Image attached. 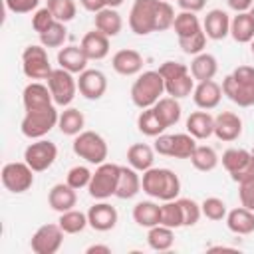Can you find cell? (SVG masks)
<instances>
[{
  "instance_id": "obj_1",
  "label": "cell",
  "mask_w": 254,
  "mask_h": 254,
  "mask_svg": "<svg viewBox=\"0 0 254 254\" xmlns=\"http://www.w3.org/2000/svg\"><path fill=\"white\" fill-rule=\"evenodd\" d=\"M141 189L151 198L161 202L175 200L181 194V179L175 171L165 167H151L141 175Z\"/></svg>"
},
{
  "instance_id": "obj_2",
  "label": "cell",
  "mask_w": 254,
  "mask_h": 254,
  "mask_svg": "<svg viewBox=\"0 0 254 254\" xmlns=\"http://www.w3.org/2000/svg\"><path fill=\"white\" fill-rule=\"evenodd\" d=\"M165 93V79L157 69H147L137 75L131 85V101L139 109L153 107Z\"/></svg>"
},
{
  "instance_id": "obj_3",
  "label": "cell",
  "mask_w": 254,
  "mask_h": 254,
  "mask_svg": "<svg viewBox=\"0 0 254 254\" xmlns=\"http://www.w3.org/2000/svg\"><path fill=\"white\" fill-rule=\"evenodd\" d=\"M71 149L73 153L83 159L85 163L89 165H101L107 161V155H109V147H107V141L97 133V131H81L79 135L73 137V143H71Z\"/></svg>"
},
{
  "instance_id": "obj_4",
  "label": "cell",
  "mask_w": 254,
  "mask_h": 254,
  "mask_svg": "<svg viewBox=\"0 0 254 254\" xmlns=\"http://www.w3.org/2000/svg\"><path fill=\"white\" fill-rule=\"evenodd\" d=\"M58 119H60V111L56 109V105L44 107V109H34V111H26L22 123H20V131L24 137L28 139H42L46 137L54 127H58Z\"/></svg>"
},
{
  "instance_id": "obj_5",
  "label": "cell",
  "mask_w": 254,
  "mask_h": 254,
  "mask_svg": "<svg viewBox=\"0 0 254 254\" xmlns=\"http://www.w3.org/2000/svg\"><path fill=\"white\" fill-rule=\"evenodd\" d=\"M119 171H121V165H115V163L105 161V163L97 165L93 175H91V181L87 185L89 196L95 200H107L109 196H115Z\"/></svg>"
},
{
  "instance_id": "obj_6",
  "label": "cell",
  "mask_w": 254,
  "mask_h": 254,
  "mask_svg": "<svg viewBox=\"0 0 254 254\" xmlns=\"http://www.w3.org/2000/svg\"><path fill=\"white\" fill-rule=\"evenodd\" d=\"M161 0H133L129 10V28L137 36H149L157 32V12Z\"/></svg>"
},
{
  "instance_id": "obj_7",
  "label": "cell",
  "mask_w": 254,
  "mask_h": 254,
  "mask_svg": "<svg viewBox=\"0 0 254 254\" xmlns=\"http://www.w3.org/2000/svg\"><path fill=\"white\" fill-rule=\"evenodd\" d=\"M50 91H52V97H54V103L60 105V107H67L75 95H77V77L75 73L64 69V67H54L52 73L48 75L46 79Z\"/></svg>"
},
{
  "instance_id": "obj_8",
  "label": "cell",
  "mask_w": 254,
  "mask_h": 254,
  "mask_svg": "<svg viewBox=\"0 0 254 254\" xmlns=\"http://www.w3.org/2000/svg\"><path fill=\"white\" fill-rule=\"evenodd\" d=\"M34 169L26 161H12L2 167L0 179L6 190L14 194H22L34 187Z\"/></svg>"
},
{
  "instance_id": "obj_9",
  "label": "cell",
  "mask_w": 254,
  "mask_h": 254,
  "mask_svg": "<svg viewBox=\"0 0 254 254\" xmlns=\"http://www.w3.org/2000/svg\"><path fill=\"white\" fill-rule=\"evenodd\" d=\"M52 69L54 67L48 60V48H44L42 44H32V46L24 48V52H22V71L28 79H34V81L48 79Z\"/></svg>"
},
{
  "instance_id": "obj_10",
  "label": "cell",
  "mask_w": 254,
  "mask_h": 254,
  "mask_svg": "<svg viewBox=\"0 0 254 254\" xmlns=\"http://www.w3.org/2000/svg\"><path fill=\"white\" fill-rule=\"evenodd\" d=\"M58 159V147L50 139H34L26 149H24V161L36 171L44 173L48 171Z\"/></svg>"
},
{
  "instance_id": "obj_11",
  "label": "cell",
  "mask_w": 254,
  "mask_h": 254,
  "mask_svg": "<svg viewBox=\"0 0 254 254\" xmlns=\"http://www.w3.org/2000/svg\"><path fill=\"white\" fill-rule=\"evenodd\" d=\"M64 230L58 222L42 224L30 238V248L36 254H56L64 244Z\"/></svg>"
},
{
  "instance_id": "obj_12",
  "label": "cell",
  "mask_w": 254,
  "mask_h": 254,
  "mask_svg": "<svg viewBox=\"0 0 254 254\" xmlns=\"http://www.w3.org/2000/svg\"><path fill=\"white\" fill-rule=\"evenodd\" d=\"M77 89L79 95H83L89 101H97L107 91V75L101 69H83L77 75Z\"/></svg>"
},
{
  "instance_id": "obj_13",
  "label": "cell",
  "mask_w": 254,
  "mask_h": 254,
  "mask_svg": "<svg viewBox=\"0 0 254 254\" xmlns=\"http://www.w3.org/2000/svg\"><path fill=\"white\" fill-rule=\"evenodd\" d=\"M117 220H119L117 208L111 206L105 200H97L87 210V222L97 232H109V230H113L117 226Z\"/></svg>"
},
{
  "instance_id": "obj_14",
  "label": "cell",
  "mask_w": 254,
  "mask_h": 254,
  "mask_svg": "<svg viewBox=\"0 0 254 254\" xmlns=\"http://www.w3.org/2000/svg\"><path fill=\"white\" fill-rule=\"evenodd\" d=\"M242 135V117L234 111H220L214 117V137L224 143H232Z\"/></svg>"
},
{
  "instance_id": "obj_15",
  "label": "cell",
  "mask_w": 254,
  "mask_h": 254,
  "mask_svg": "<svg viewBox=\"0 0 254 254\" xmlns=\"http://www.w3.org/2000/svg\"><path fill=\"white\" fill-rule=\"evenodd\" d=\"M222 85L216 83L214 79H206V81H196L194 89H192V101L198 109L210 111L214 107H218L220 99H222Z\"/></svg>"
},
{
  "instance_id": "obj_16",
  "label": "cell",
  "mask_w": 254,
  "mask_h": 254,
  "mask_svg": "<svg viewBox=\"0 0 254 254\" xmlns=\"http://www.w3.org/2000/svg\"><path fill=\"white\" fill-rule=\"evenodd\" d=\"M111 67L119 75H125V77L139 75L143 71V56L137 50H133V48H123V50L113 54Z\"/></svg>"
},
{
  "instance_id": "obj_17",
  "label": "cell",
  "mask_w": 254,
  "mask_h": 254,
  "mask_svg": "<svg viewBox=\"0 0 254 254\" xmlns=\"http://www.w3.org/2000/svg\"><path fill=\"white\" fill-rule=\"evenodd\" d=\"M22 103H24V109L26 111H34V109H44V107L56 105L48 83H42V81H30L24 87V91H22Z\"/></svg>"
},
{
  "instance_id": "obj_18",
  "label": "cell",
  "mask_w": 254,
  "mask_h": 254,
  "mask_svg": "<svg viewBox=\"0 0 254 254\" xmlns=\"http://www.w3.org/2000/svg\"><path fill=\"white\" fill-rule=\"evenodd\" d=\"M202 30L208 40H224L230 36V16L222 8H212L202 20Z\"/></svg>"
},
{
  "instance_id": "obj_19",
  "label": "cell",
  "mask_w": 254,
  "mask_h": 254,
  "mask_svg": "<svg viewBox=\"0 0 254 254\" xmlns=\"http://www.w3.org/2000/svg\"><path fill=\"white\" fill-rule=\"evenodd\" d=\"M87 62L89 58L85 56V52L81 50V46L69 44L58 50V67H64L71 73H81L83 69H87Z\"/></svg>"
},
{
  "instance_id": "obj_20",
  "label": "cell",
  "mask_w": 254,
  "mask_h": 254,
  "mask_svg": "<svg viewBox=\"0 0 254 254\" xmlns=\"http://www.w3.org/2000/svg\"><path fill=\"white\" fill-rule=\"evenodd\" d=\"M48 204L52 210L56 212H65L75 208L77 204V192L73 187H69L67 183H58L50 189L48 192Z\"/></svg>"
},
{
  "instance_id": "obj_21",
  "label": "cell",
  "mask_w": 254,
  "mask_h": 254,
  "mask_svg": "<svg viewBox=\"0 0 254 254\" xmlns=\"http://www.w3.org/2000/svg\"><path fill=\"white\" fill-rule=\"evenodd\" d=\"M141 175L137 169L129 167H121L119 171V181H117V189H115V196L121 200H129L135 198L141 192Z\"/></svg>"
},
{
  "instance_id": "obj_22",
  "label": "cell",
  "mask_w": 254,
  "mask_h": 254,
  "mask_svg": "<svg viewBox=\"0 0 254 254\" xmlns=\"http://www.w3.org/2000/svg\"><path fill=\"white\" fill-rule=\"evenodd\" d=\"M185 125H187V133H190L196 141H204L210 135H214V117L204 109L192 111L187 117Z\"/></svg>"
},
{
  "instance_id": "obj_23",
  "label": "cell",
  "mask_w": 254,
  "mask_h": 254,
  "mask_svg": "<svg viewBox=\"0 0 254 254\" xmlns=\"http://www.w3.org/2000/svg\"><path fill=\"white\" fill-rule=\"evenodd\" d=\"M81 50L85 52V56L89 60H103L109 54V38L105 34H101L99 30H91L87 34H83L81 42H79Z\"/></svg>"
},
{
  "instance_id": "obj_24",
  "label": "cell",
  "mask_w": 254,
  "mask_h": 254,
  "mask_svg": "<svg viewBox=\"0 0 254 254\" xmlns=\"http://www.w3.org/2000/svg\"><path fill=\"white\" fill-rule=\"evenodd\" d=\"M226 226L230 232L234 234H252L254 232V210L246 208V206H236L232 210H228L226 214Z\"/></svg>"
},
{
  "instance_id": "obj_25",
  "label": "cell",
  "mask_w": 254,
  "mask_h": 254,
  "mask_svg": "<svg viewBox=\"0 0 254 254\" xmlns=\"http://www.w3.org/2000/svg\"><path fill=\"white\" fill-rule=\"evenodd\" d=\"M222 93L232 103H236L238 107H250V105H254V87H248V85L238 83L232 75H226L222 79Z\"/></svg>"
},
{
  "instance_id": "obj_26",
  "label": "cell",
  "mask_w": 254,
  "mask_h": 254,
  "mask_svg": "<svg viewBox=\"0 0 254 254\" xmlns=\"http://www.w3.org/2000/svg\"><path fill=\"white\" fill-rule=\"evenodd\" d=\"M93 24L95 30H99L101 34H105L107 38H115L119 36V32L123 30V18L117 12V8H103L93 16Z\"/></svg>"
},
{
  "instance_id": "obj_27",
  "label": "cell",
  "mask_w": 254,
  "mask_h": 254,
  "mask_svg": "<svg viewBox=\"0 0 254 254\" xmlns=\"http://www.w3.org/2000/svg\"><path fill=\"white\" fill-rule=\"evenodd\" d=\"M190 75L194 77V81H206V79H214L216 71H218V62L212 54L208 52H200L196 56H192V62L189 65Z\"/></svg>"
},
{
  "instance_id": "obj_28",
  "label": "cell",
  "mask_w": 254,
  "mask_h": 254,
  "mask_svg": "<svg viewBox=\"0 0 254 254\" xmlns=\"http://www.w3.org/2000/svg\"><path fill=\"white\" fill-rule=\"evenodd\" d=\"M230 36L238 44H250L254 40V18L250 12H236L230 18Z\"/></svg>"
},
{
  "instance_id": "obj_29",
  "label": "cell",
  "mask_w": 254,
  "mask_h": 254,
  "mask_svg": "<svg viewBox=\"0 0 254 254\" xmlns=\"http://www.w3.org/2000/svg\"><path fill=\"white\" fill-rule=\"evenodd\" d=\"M133 220L141 228H151L161 224V204L155 200H139L133 206Z\"/></svg>"
},
{
  "instance_id": "obj_30",
  "label": "cell",
  "mask_w": 254,
  "mask_h": 254,
  "mask_svg": "<svg viewBox=\"0 0 254 254\" xmlns=\"http://www.w3.org/2000/svg\"><path fill=\"white\" fill-rule=\"evenodd\" d=\"M85 127V115L75 109V107H64V111H60V119H58V129L67 135V137H75L83 131Z\"/></svg>"
},
{
  "instance_id": "obj_31",
  "label": "cell",
  "mask_w": 254,
  "mask_h": 254,
  "mask_svg": "<svg viewBox=\"0 0 254 254\" xmlns=\"http://www.w3.org/2000/svg\"><path fill=\"white\" fill-rule=\"evenodd\" d=\"M127 163L139 173H145L155 163V149L147 143H133L127 149Z\"/></svg>"
},
{
  "instance_id": "obj_32",
  "label": "cell",
  "mask_w": 254,
  "mask_h": 254,
  "mask_svg": "<svg viewBox=\"0 0 254 254\" xmlns=\"http://www.w3.org/2000/svg\"><path fill=\"white\" fill-rule=\"evenodd\" d=\"M147 244L155 252L171 250L175 244V228H169L165 224H155L147 228Z\"/></svg>"
},
{
  "instance_id": "obj_33",
  "label": "cell",
  "mask_w": 254,
  "mask_h": 254,
  "mask_svg": "<svg viewBox=\"0 0 254 254\" xmlns=\"http://www.w3.org/2000/svg\"><path fill=\"white\" fill-rule=\"evenodd\" d=\"M153 107L159 113V117L163 119V123L167 125V129L173 127V125H177L181 121V117H183V107H181V103H179L177 97L163 95Z\"/></svg>"
},
{
  "instance_id": "obj_34",
  "label": "cell",
  "mask_w": 254,
  "mask_h": 254,
  "mask_svg": "<svg viewBox=\"0 0 254 254\" xmlns=\"http://www.w3.org/2000/svg\"><path fill=\"white\" fill-rule=\"evenodd\" d=\"M137 129L147 137H157L167 131V125L163 123V119L159 117L155 107H147V109H141V113L137 117Z\"/></svg>"
},
{
  "instance_id": "obj_35",
  "label": "cell",
  "mask_w": 254,
  "mask_h": 254,
  "mask_svg": "<svg viewBox=\"0 0 254 254\" xmlns=\"http://www.w3.org/2000/svg\"><path fill=\"white\" fill-rule=\"evenodd\" d=\"M173 30L177 34V38H189L196 32L202 30V22L198 20V16L194 12H187V10H181L177 16H175V22H173Z\"/></svg>"
},
{
  "instance_id": "obj_36",
  "label": "cell",
  "mask_w": 254,
  "mask_h": 254,
  "mask_svg": "<svg viewBox=\"0 0 254 254\" xmlns=\"http://www.w3.org/2000/svg\"><path fill=\"white\" fill-rule=\"evenodd\" d=\"M218 161H220V157H218L216 151H214L212 147H208V145H196V149H194L192 155H190L192 167H194L196 171H200V173H210V171H214L216 165H218Z\"/></svg>"
},
{
  "instance_id": "obj_37",
  "label": "cell",
  "mask_w": 254,
  "mask_h": 254,
  "mask_svg": "<svg viewBox=\"0 0 254 254\" xmlns=\"http://www.w3.org/2000/svg\"><path fill=\"white\" fill-rule=\"evenodd\" d=\"M58 224L62 226V230H64L65 234H79V232H83V230L89 226V222H87V212H81V210H77V208L60 212Z\"/></svg>"
},
{
  "instance_id": "obj_38",
  "label": "cell",
  "mask_w": 254,
  "mask_h": 254,
  "mask_svg": "<svg viewBox=\"0 0 254 254\" xmlns=\"http://www.w3.org/2000/svg\"><path fill=\"white\" fill-rule=\"evenodd\" d=\"M194 85H196V81H194V77H192L190 71H189V73H183V75H179V77H175V79L165 81V93L171 95V97L183 99V97L192 95Z\"/></svg>"
},
{
  "instance_id": "obj_39",
  "label": "cell",
  "mask_w": 254,
  "mask_h": 254,
  "mask_svg": "<svg viewBox=\"0 0 254 254\" xmlns=\"http://www.w3.org/2000/svg\"><path fill=\"white\" fill-rule=\"evenodd\" d=\"M196 149V139L190 133H175L171 143V155L173 159H190L192 151Z\"/></svg>"
},
{
  "instance_id": "obj_40",
  "label": "cell",
  "mask_w": 254,
  "mask_h": 254,
  "mask_svg": "<svg viewBox=\"0 0 254 254\" xmlns=\"http://www.w3.org/2000/svg\"><path fill=\"white\" fill-rule=\"evenodd\" d=\"M250 157H252L250 151H246V149H242V147H230V149H226V151L222 153L220 161H222V167L226 169V173L232 175V173H236L240 167H244V165L250 161Z\"/></svg>"
},
{
  "instance_id": "obj_41",
  "label": "cell",
  "mask_w": 254,
  "mask_h": 254,
  "mask_svg": "<svg viewBox=\"0 0 254 254\" xmlns=\"http://www.w3.org/2000/svg\"><path fill=\"white\" fill-rule=\"evenodd\" d=\"M40 36V44L44 48H62L67 40V30H65V24L64 22H54L46 32L38 34Z\"/></svg>"
},
{
  "instance_id": "obj_42",
  "label": "cell",
  "mask_w": 254,
  "mask_h": 254,
  "mask_svg": "<svg viewBox=\"0 0 254 254\" xmlns=\"http://www.w3.org/2000/svg\"><path fill=\"white\" fill-rule=\"evenodd\" d=\"M161 224L169 228H181L183 226V210L179 200H165L161 204Z\"/></svg>"
},
{
  "instance_id": "obj_43",
  "label": "cell",
  "mask_w": 254,
  "mask_h": 254,
  "mask_svg": "<svg viewBox=\"0 0 254 254\" xmlns=\"http://www.w3.org/2000/svg\"><path fill=\"white\" fill-rule=\"evenodd\" d=\"M48 8L52 10L54 18L58 22H64V24L71 22L75 18V14H77L75 0H48Z\"/></svg>"
},
{
  "instance_id": "obj_44",
  "label": "cell",
  "mask_w": 254,
  "mask_h": 254,
  "mask_svg": "<svg viewBox=\"0 0 254 254\" xmlns=\"http://www.w3.org/2000/svg\"><path fill=\"white\" fill-rule=\"evenodd\" d=\"M200 210H202V216H206L208 220H224L226 214H228V208H226V202L218 196H206L202 202H200Z\"/></svg>"
},
{
  "instance_id": "obj_45",
  "label": "cell",
  "mask_w": 254,
  "mask_h": 254,
  "mask_svg": "<svg viewBox=\"0 0 254 254\" xmlns=\"http://www.w3.org/2000/svg\"><path fill=\"white\" fill-rule=\"evenodd\" d=\"M179 48L187 56H196V54L204 52V48H206V34H204V30H200V32L189 36V38H179Z\"/></svg>"
},
{
  "instance_id": "obj_46",
  "label": "cell",
  "mask_w": 254,
  "mask_h": 254,
  "mask_svg": "<svg viewBox=\"0 0 254 254\" xmlns=\"http://www.w3.org/2000/svg\"><path fill=\"white\" fill-rule=\"evenodd\" d=\"M179 204H181V210H183V226H194L200 216H202V210H200V204L192 198H187V196H179L177 198Z\"/></svg>"
},
{
  "instance_id": "obj_47",
  "label": "cell",
  "mask_w": 254,
  "mask_h": 254,
  "mask_svg": "<svg viewBox=\"0 0 254 254\" xmlns=\"http://www.w3.org/2000/svg\"><path fill=\"white\" fill-rule=\"evenodd\" d=\"M91 175H93V171H89L85 165H75V167H71V169L67 171L65 183H67L69 187H73L75 190L87 189V185H89V181H91Z\"/></svg>"
},
{
  "instance_id": "obj_48",
  "label": "cell",
  "mask_w": 254,
  "mask_h": 254,
  "mask_svg": "<svg viewBox=\"0 0 254 254\" xmlns=\"http://www.w3.org/2000/svg\"><path fill=\"white\" fill-rule=\"evenodd\" d=\"M175 8L171 6L169 0H161L159 4V12H157V32H165L169 28H173L175 22Z\"/></svg>"
},
{
  "instance_id": "obj_49",
  "label": "cell",
  "mask_w": 254,
  "mask_h": 254,
  "mask_svg": "<svg viewBox=\"0 0 254 254\" xmlns=\"http://www.w3.org/2000/svg\"><path fill=\"white\" fill-rule=\"evenodd\" d=\"M157 71L163 75V79H165V81H169V79H175V77H179V75H183V73H189L190 69H189V65H187V64H183V62L167 60V62H163V64L159 65V69H157Z\"/></svg>"
},
{
  "instance_id": "obj_50",
  "label": "cell",
  "mask_w": 254,
  "mask_h": 254,
  "mask_svg": "<svg viewBox=\"0 0 254 254\" xmlns=\"http://www.w3.org/2000/svg\"><path fill=\"white\" fill-rule=\"evenodd\" d=\"M54 22H56V18H54V14H52V10H50L48 6H46V8H38V10L32 14V28H34V32H38V34L46 32Z\"/></svg>"
},
{
  "instance_id": "obj_51",
  "label": "cell",
  "mask_w": 254,
  "mask_h": 254,
  "mask_svg": "<svg viewBox=\"0 0 254 254\" xmlns=\"http://www.w3.org/2000/svg\"><path fill=\"white\" fill-rule=\"evenodd\" d=\"M238 196H240L242 206L254 210V177L238 183Z\"/></svg>"
},
{
  "instance_id": "obj_52",
  "label": "cell",
  "mask_w": 254,
  "mask_h": 254,
  "mask_svg": "<svg viewBox=\"0 0 254 254\" xmlns=\"http://www.w3.org/2000/svg\"><path fill=\"white\" fill-rule=\"evenodd\" d=\"M4 4L14 14H30L38 10L40 0H4Z\"/></svg>"
},
{
  "instance_id": "obj_53",
  "label": "cell",
  "mask_w": 254,
  "mask_h": 254,
  "mask_svg": "<svg viewBox=\"0 0 254 254\" xmlns=\"http://www.w3.org/2000/svg\"><path fill=\"white\" fill-rule=\"evenodd\" d=\"M230 75H232L238 83L248 85V87H254V67H252V65H238Z\"/></svg>"
},
{
  "instance_id": "obj_54",
  "label": "cell",
  "mask_w": 254,
  "mask_h": 254,
  "mask_svg": "<svg viewBox=\"0 0 254 254\" xmlns=\"http://www.w3.org/2000/svg\"><path fill=\"white\" fill-rule=\"evenodd\" d=\"M252 177H254V157H250V161H248L244 167H240L236 173L230 175V179H232L234 183H242V181L252 179Z\"/></svg>"
},
{
  "instance_id": "obj_55",
  "label": "cell",
  "mask_w": 254,
  "mask_h": 254,
  "mask_svg": "<svg viewBox=\"0 0 254 254\" xmlns=\"http://www.w3.org/2000/svg\"><path fill=\"white\" fill-rule=\"evenodd\" d=\"M179 8L181 10H187V12H200L204 6H206V0H177Z\"/></svg>"
},
{
  "instance_id": "obj_56",
  "label": "cell",
  "mask_w": 254,
  "mask_h": 254,
  "mask_svg": "<svg viewBox=\"0 0 254 254\" xmlns=\"http://www.w3.org/2000/svg\"><path fill=\"white\" fill-rule=\"evenodd\" d=\"M79 4L83 10H87L91 14H97L99 10L107 8V0H79Z\"/></svg>"
},
{
  "instance_id": "obj_57",
  "label": "cell",
  "mask_w": 254,
  "mask_h": 254,
  "mask_svg": "<svg viewBox=\"0 0 254 254\" xmlns=\"http://www.w3.org/2000/svg\"><path fill=\"white\" fill-rule=\"evenodd\" d=\"M226 4L234 12H250V8L254 6V0H226Z\"/></svg>"
},
{
  "instance_id": "obj_58",
  "label": "cell",
  "mask_w": 254,
  "mask_h": 254,
  "mask_svg": "<svg viewBox=\"0 0 254 254\" xmlns=\"http://www.w3.org/2000/svg\"><path fill=\"white\" fill-rule=\"evenodd\" d=\"M85 254H111V246L107 244H91L85 248Z\"/></svg>"
},
{
  "instance_id": "obj_59",
  "label": "cell",
  "mask_w": 254,
  "mask_h": 254,
  "mask_svg": "<svg viewBox=\"0 0 254 254\" xmlns=\"http://www.w3.org/2000/svg\"><path fill=\"white\" fill-rule=\"evenodd\" d=\"M123 2H125V0H107V6H109V8H119Z\"/></svg>"
},
{
  "instance_id": "obj_60",
  "label": "cell",
  "mask_w": 254,
  "mask_h": 254,
  "mask_svg": "<svg viewBox=\"0 0 254 254\" xmlns=\"http://www.w3.org/2000/svg\"><path fill=\"white\" fill-rule=\"evenodd\" d=\"M250 52H252V56H254V40L250 42Z\"/></svg>"
},
{
  "instance_id": "obj_61",
  "label": "cell",
  "mask_w": 254,
  "mask_h": 254,
  "mask_svg": "<svg viewBox=\"0 0 254 254\" xmlns=\"http://www.w3.org/2000/svg\"><path fill=\"white\" fill-rule=\"evenodd\" d=\"M250 14H252V18H254V6H252V8H250Z\"/></svg>"
},
{
  "instance_id": "obj_62",
  "label": "cell",
  "mask_w": 254,
  "mask_h": 254,
  "mask_svg": "<svg viewBox=\"0 0 254 254\" xmlns=\"http://www.w3.org/2000/svg\"><path fill=\"white\" fill-rule=\"evenodd\" d=\"M250 153H252V157H254V147H252V151H250Z\"/></svg>"
}]
</instances>
